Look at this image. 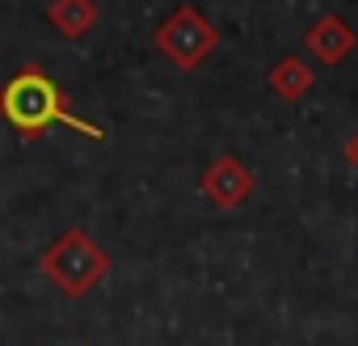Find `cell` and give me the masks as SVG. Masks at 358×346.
<instances>
[{"mask_svg": "<svg viewBox=\"0 0 358 346\" xmlns=\"http://www.w3.org/2000/svg\"><path fill=\"white\" fill-rule=\"evenodd\" d=\"M47 22L64 39H85L97 26V5H93V0H51V5H47Z\"/></svg>", "mask_w": 358, "mask_h": 346, "instance_id": "8992f818", "label": "cell"}, {"mask_svg": "<svg viewBox=\"0 0 358 346\" xmlns=\"http://www.w3.org/2000/svg\"><path fill=\"white\" fill-rule=\"evenodd\" d=\"M303 47L312 51V60L316 64H324V68H337L354 47H358V34L350 30V22L345 18H337V13H324V18H316L312 26H308V34H303Z\"/></svg>", "mask_w": 358, "mask_h": 346, "instance_id": "5b68a950", "label": "cell"}, {"mask_svg": "<svg viewBox=\"0 0 358 346\" xmlns=\"http://www.w3.org/2000/svg\"><path fill=\"white\" fill-rule=\"evenodd\" d=\"M156 51L182 72H194L215 47H220V30L211 26V18H203L194 5H177L152 34Z\"/></svg>", "mask_w": 358, "mask_h": 346, "instance_id": "3957f363", "label": "cell"}, {"mask_svg": "<svg viewBox=\"0 0 358 346\" xmlns=\"http://www.w3.org/2000/svg\"><path fill=\"white\" fill-rule=\"evenodd\" d=\"M345 160L358 169V131H354V135H350V144H345Z\"/></svg>", "mask_w": 358, "mask_h": 346, "instance_id": "ba28073f", "label": "cell"}, {"mask_svg": "<svg viewBox=\"0 0 358 346\" xmlns=\"http://www.w3.org/2000/svg\"><path fill=\"white\" fill-rule=\"evenodd\" d=\"M38 270H43L68 300H85V296L110 275V254H106L85 228H68V233H59V237L38 254Z\"/></svg>", "mask_w": 358, "mask_h": 346, "instance_id": "7a4b0ae2", "label": "cell"}, {"mask_svg": "<svg viewBox=\"0 0 358 346\" xmlns=\"http://www.w3.org/2000/svg\"><path fill=\"white\" fill-rule=\"evenodd\" d=\"M0 118H5L26 144L43 139L55 123H59V127H72V131H80V135H89V139H106L101 127H93V123H85V118H76V114L68 110V102H64L55 76H51L47 68H38V64L17 68L5 85H0Z\"/></svg>", "mask_w": 358, "mask_h": 346, "instance_id": "6da1fadb", "label": "cell"}, {"mask_svg": "<svg viewBox=\"0 0 358 346\" xmlns=\"http://www.w3.org/2000/svg\"><path fill=\"white\" fill-rule=\"evenodd\" d=\"M203 199L211 203V207H220V212H236L241 203H249L253 199V191H257V178H253V169L241 160V156H232V152H220L211 165H207V173H203Z\"/></svg>", "mask_w": 358, "mask_h": 346, "instance_id": "277c9868", "label": "cell"}, {"mask_svg": "<svg viewBox=\"0 0 358 346\" xmlns=\"http://www.w3.org/2000/svg\"><path fill=\"white\" fill-rule=\"evenodd\" d=\"M270 89H274L282 102H303L308 89H312V68H308L299 55H282V60L270 68Z\"/></svg>", "mask_w": 358, "mask_h": 346, "instance_id": "52a82bcc", "label": "cell"}]
</instances>
